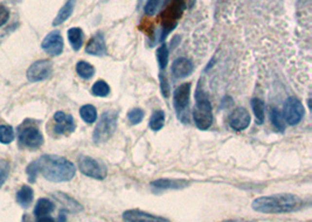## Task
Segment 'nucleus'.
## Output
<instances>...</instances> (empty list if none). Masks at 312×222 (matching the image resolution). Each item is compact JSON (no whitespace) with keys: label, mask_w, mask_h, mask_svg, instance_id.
I'll return each mask as SVG.
<instances>
[{"label":"nucleus","mask_w":312,"mask_h":222,"mask_svg":"<svg viewBox=\"0 0 312 222\" xmlns=\"http://www.w3.org/2000/svg\"><path fill=\"white\" fill-rule=\"evenodd\" d=\"M26 172L28 174V180L32 184L36 183L37 175L39 173L49 181L63 183L72 180L75 177L76 167L66 158L47 154L32 162L26 168Z\"/></svg>","instance_id":"obj_1"},{"label":"nucleus","mask_w":312,"mask_h":222,"mask_svg":"<svg viewBox=\"0 0 312 222\" xmlns=\"http://www.w3.org/2000/svg\"><path fill=\"white\" fill-rule=\"evenodd\" d=\"M302 199L294 194H276L269 197H261L253 201L254 210L267 214H282L291 213L302 208Z\"/></svg>","instance_id":"obj_2"},{"label":"nucleus","mask_w":312,"mask_h":222,"mask_svg":"<svg viewBox=\"0 0 312 222\" xmlns=\"http://www.w3.org/2000/svg\"><path fill=\"white\" fill-rule=\"evenodd\" d=\"M193 121L200 130H208L213 123L212 105L209 99L203 93H198L197 103L193 109Z\"/></svg>","instance_id":"obj_3"},{"label":"nucleus","mask_w":312,"mask_h":222,"mask_svg":"<svg viewBox=\"0 0 312 222\" xmlns=\"http://www.w3.org/2000/svg\"><path fill=\"white\" fill-rule=\"evenodd\" d=\"M116 128H117V112L115 111L104 112L101 116L100 121L95 128L94 134H92L94 142L97 144L107 142L115 133Z\"/></svg>","instance_id":"obj_4"},{"label":"nucleus","mask_w":312,"mask_h":222,"mask_svg":"<svg viewBox=\"0 0 312 222\" xmlns=\"http://www.w3.org/2000/svg\"><path fill=\"white\" fill-rule=\"evenodd\" d=\"M19 142L25 148H37L42 145L43 137L39 129L26 121L19 129Z\"/></svg>","instance_id":"obj_5"},{"label":"nucleus","mask_w":312,"mask_h":222,"mask_svg":"<svg viewBox=\"0 0 312 222\" xmlns=\"http://www.w3.org/2000/svg\"><path fill=\"white\" fill-rule=\"evenodd\" d=\"M78 168L87 177L98 180H103L108 174L106 166L92 157H81L78 159Z\"/></svg>","instance_id":"obj_6"},{"label":"nucleus","mask_w":312,"mask_h":222,"mask_svg":"<svg viewBox=\"0 0 312 222\" xmlns=\"http://www.w3.org/2000/svg\"><path fill=\"white\" fill-rule=\"evenodd\" d=\"M284 119L288 124L297 125L304 116V107L296 97H289L284 103Z\"/></svg>","instance_id":"obj_7"},{"label":"nucleus","mask_w":312,"mask_h":222,"mask_svg":"<svg viewBox=\"0 0 312 222\" xmlns=\"http://www.w3.org/2000/svg\"><path fill=\"white\" fill-rule=\"evenodd\" d=\"M53 72V64L49 60L34 62L27 70V78L31 82H39L48 78Z\"/></svg>","instance_id":"obj_8"},{"label":"nucleus","mask_w":312,"mask_h":222,"mask_svg":"<svg viewBox=\"0 0 312 222\" xmlns=\"http://www.w3.org/2000/svg\"><path fill=\"white\" fill-rule=\"evenodd\" d=\"M42 49L52 56H57L63 52V39L59 31L51 32L41 43Z\"/></svg>","instance_id":"obj_9"},{"label":"nucleus","mask_w":312,"mask_h":222,"mask_svg":"<svg viewBox=\"0 0 312 222\" xmlns=\"http://www.w3.org/2000/svg\"><path fill=\"white\" fill-rule=\"evenodd\" d=\"M189 93H191V83H183L174 90L173 104L179 116L187 109L189 104Z\"/></svg>","instance_id":"obj_10"},{"label":"nucleus","mask_w":312,"mask_h":222,"mask_svg":"<svg viewBox=\"0 0 312 222\" xmlns=\"http://www.w3.org/2000/svg\"><path fill=\"white\" fill-rule=\"evenodd\" d=\"M55 127L54 131L59 134L72 133L75 130V121L72 115L65 113L63 111H57L54 115Z\"/></svg>","instance_id":"obj_11"},{"label":"nucleus","mask_w":312,"mask_h":222,"mask_svg":"<svg viewBox=\"0 0 312 222\" xmlns=\"http://www.w3.org/2000/svg\"><path fill=\"white\" fill-rule=\"evenodd\" d=\"M124 222H168L167 219L148 214L147 212H142L139 209H129L123 213Z\"/></svg>","instance_id":"obj_12"},{"label":"nucleus","mask_w":312,"mask_h":222,"mask_svg":"<svg viewBox=\"0 0 312 222\" xmlns=\"http://www.w3.org/2000/svg\"><path fill=\"white\" fill-rule=\"evenodd\" d=\"M250 124V116L244 108H238L230 113L229 125L236 131H242Z\"/></svg>","instance_id":"obj_13"},{"label":"nucleus","mask_w":312,"mask_h":222,"mask_svg":"<svg viewBox=\"0 0 312 222\" xmlns=\"http://www.w3.org/2000/svg\"><path fill=\"white\" fill-rule=\"evenodd\" d=\"M86 52L90 55H96V56H103L107 54V46L103 33L98 32L89 40V42L87 43Z\"/></svg>","instance_id":"obj_14"},{"label":"nucleus","mask_w":312,"mask_h":222,"mask_svg":"<svg viewBox=\"0 0 312 222\" xmlns=\"http://www.w3.org/2000/svg\"><path fill=\"white\" fill-rule=\"evenodd\" d=\"M189 185L188 181L179 179H158L151 183L154 192L167 191V189H180Z\"/></svg>","instance_id":"obj_15"},{"label":"nucleus","mask_w":312,"mask_h":222,"mask_svg":"<svg viewBox=\"0 0 312 222\" xmlns=\"http://www.w3.org/2000/svg\"><path fill=\"white\" fill-rule=\"evenodd\" d=\"M193 72V64L186 57H179L172 64V74L176 78H184Z\"/></svg>","instance_id":"obj_16"},{"label":"nucleus","mask_w":312,"mask_h":222,"mask_svg":"<svg viewBox=\"0 0 312 222\" xmlns=\"http://www.w3.org/2000/svg\"><path fill=\"white\" fill-rule=\"evenodd\" d=\"M54 198L56 199V200L59 201V203L62 204L67 210H69V212L76 213V212H80V210H82V206H81L76 200H74V199L69 197V195L65 194V193H60V192L55 193Z\"/></svg>","instance_id":"obj_17"},{"label":"nucleus","mask_w":312,"mask_h":222,"mask_svg":"<svg viewBox=\"0 0 312 222\" xmlns=\"http://www.w3.org/2000/svg\"><path fill=\"white\" fill-rule=\"evenodd\" d=\"M75 4H76V0H68V1L63 5V7L61 8L59 13H57L56 18H55L53 21V26L61 25V23L65 22L66 20L71 17L73 12H74Z\"/></svg>","instance_id":"obj_18"},{"label":"nucleus","mask_w":312,"mask_h":222,"mask_svg":"<svg viewBox=\"0 0 312 222\" xmlns=\"http://www.w3.org/2000/svg\"><path fill=\"white\" fill-rule=\"evenodd\" d=\"M34 199V192L30 186H22L17 193V201L21 207L28 208Z\"/></svg>","instance_id":"obj_19"},{"label":"nucleus","mask_w":312,"mask_h":222,"mask_svg":"<svg viewBox=\"0 0 312 222\" xmlns=\"http://www.w3.org/2000/svg\"><path fill=\"white\" fill-rule=\"evenodd\" d=\"M54 208H55L54 204L52 203L51 200H48V199H45V198L39 199L36 204V208H34V215H36L37 218L48 216L52 212H53Z\"/></svg>","instance_id":"obj_20"},{"label":"nucleus","mask_w":312,"mask_h":222,"mask_svg":"<svg viewBox=\"0 0 312 222\" xmlns=\"http://www.w3.org/2000/svg\"><path fill=\"white\" fill-rule=\"evenodd\" d=\"M68 40L71 42V45L73 47L74 51H78L83 45V40H84V34L82 32V29L78 27H74L71 28L68 31Z\"/></svg>","instance_id":"obj_21"},{"label":"nucleus","mask_w":312,"mask_h":222,"mask_svg":"<svg viewBox=\"0 0 312 222\" xmlns=\"http://www.w3.org/2000/svg\"><path fill=\"white\" fill-rule=\"evenodd\" d=\"M80 115L81 118L86 123H88V124H92V123H94L97 119V112H96L94 105L92 104L83 105L80 109Z\"/></svg>","instance_id":"obj_22"},{"label":"nucleus","mask_w":312,"mask_h":222,"mask_svg":"<svg viewBox=\"0 0 312 222\" xmlns=\"http://www.w3.org/2000/svg\"><path fill=\"white\" fill-rule=\"evenodd\" d=\"M76 72L78 76L84 78V80H89L95 74V68L92 64L86 62V61H80L76 64Z\"/></svg>","instance_id":"obj_23"},{"label":"nucleus","mask_w":312,"mask_h":222,"mask_svg":"<svg viewBox=\"0 0 312 222\" xmlns=\"http://www.w3.org/2000/svg\"><path fill=\"white\" fill-rule=\"evenodd\" d=\"M164 121H165L164 111L156 110L150 118V128L152 129L153 131H158L164 127Z\"/></svg>","instance_id":"obj_24"},{"label":"nucleus","mask_w":312,"mask_h":222,"mask_svg":"<svg viewBox=\"0 0 312 222\" xmlns=\"http://www.w3.org/2000/svg\"><path fill=\"white\" fill-rule=\"evenodd\" d=\"M252 108L254 115L256 117V121L258 124H262L264 121V102L259 98H254L252 101Z\"/></svg>","instance_id":"obj_25"},{"label":"nucleus","mask_w":312,"mask_h":222,"mask_svg":"<svg viewBox=\"0 0 312 222\" xmlns=\"http://www.w3.org/2000/svg\"><path fill=\"white\" fill-rule=\"evenodd\" d=\"M92 92L94 96H98V97H106L109 95L110 87L106 81H96L94 86L92 88Z\"/></svg>","instance_id":"obj_26"},{"label":"nucleus","mask_w":312,"mask_h":222,"mask_svg":"<svg viewBox=\"0 0 312 222\" xmlns=\"http://www.w3.org/2000/svg\"><path fill=\"white\" fill-rule=\"evenodd\" d=\"M270 119H271V123H273V125L275 127L277 130L283 131L285 130V122H284V117L282 116V113L279 112L277 109H274V108H271L270 110Z\"/></svg>","instance_id":"obj_27"},{"label":"nucleus","mask_w":312,"mask_h":222,"mask_svg":"<svg viewBox=\"0 0 312 222\" xmlns=\"http://www.w3.org/2000/svg\"><path fill=\"white\" fill-rule=\"evenodd\" d=\"M14 139V130L10 125H1L0 127V143L10 144Z\"/></svg>","instance_id":"obj_28"},{"label":"nucleus","mask_w":312,"mask_h":222,"mask_svg":"<svg viewBox=\"0 0 312 222\" xmlns=\"http://www.w3.org/2000/svg\"><path fill=\"white\" fill-rule=\"evenodd\" d=\"M168 48L166 45L160 46L158 49H157V58H158V63L160 69H165L166 66H167L168 62Z\"/></svg>","instance_id":"obj_29"},{"label":"nucleus","mask_w":312,"mask_h":222,"mask_svg":"<svg viewBox=\"0 0 312 222\" xmlns=\"http://www.w3.org/2000/svg\"><path fill=\"white\" fill-rule=\"evenodd\" d=\"M10 163L7 160L0 159V188L7 180L8 174H10Z\"/></svg>","instance_id":"obj_30"},{"label":"nucleus","mask_w":312,"mask_h":222,"mask_svg":"<svg viewBox=\"0 0 312 222\" xmlns=\"http://www.w3.org/2000/svg\"><path fill=\"white\" fill-rule=\"evenodd\" d=\"M128 118H129L131 124H139L143 121V118H144V111L139 109V108L132 109L128 113Z\"/></svg>","instance_id":"obj_31"},{"label":"nucleus","mask_w":312,"mask_h":222,"mask_svg":"<svg viewBox=\"0 0 312 222\" xmlns=\"http://www.w3.org/2000/svg\"><path fill=\"white\" fill-rule=\"evenodd\" d=\"M160 2H162V0H147V5H145L144 7L145 13H147V16H152L154 12L157 11V8L159 7Z\"/></svg>","instance_id":"obj_32"},{"label":"nucleus","mask_w":312,"mask_h":222,"mask_svg":"<svg viewBox=\"0 0 312 222\" xmlns=\"http://www.w3.org/2000/svg\"><path fill=\"white\" fill-rule=\"evenodd\" d=\"M8 18H10V11L5 5L0 4V27L4 26L5 23L8 21Z\"/></svg>","instance_id":"obj_33"},{"label":"nucleus","mask_w":312,"mask_h":222,"mask_svg":"<svg viewBox=\"0 0 312 222\" xmlns=\"http://www.w3.org/2000/svg\"><path fill=\"white\" fill-rule=\"evenodd\" d=\"M160 88H162V93L164 95V97H168L170 96V86H168V82L166 80L165 75H160Z\"/></svg>","instance_id":"obj_34"},{"label":"nucleus","mask_w":312,"mask_h":222,"mask_svg":"<svg viewBox=\"0 0 312 222\" xmlns=\"http://www.w3.org/2000/svg\"><path fill=\"white\" fill-rule=\"evenodd\" d=\"M37 222H55V220L51 216H42V218H37Z\"/></svg>","instance_id":"obj_35"},{"label":"nucleus","mask_w":312,"mask_h":222,"mask_svg":"<svg viewBox=\"0 0 312 222\" xmlns=\"http://www.w3.org/2000/svg\"><path fill=\"white\" fill-rule=\"evenodd\" d=\"M224 222H241V221H224Z\"/></svg>","instance_id":"obj_36"}]
</instances>
